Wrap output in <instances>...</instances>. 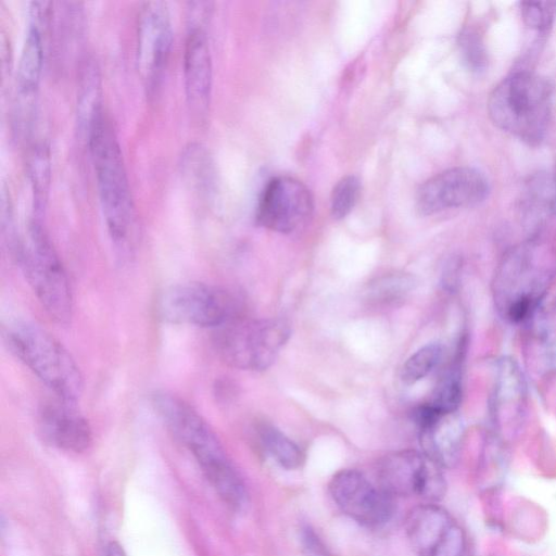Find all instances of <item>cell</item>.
Wrapping results in <instances>:
<instances>
[{
  "label": "cell",
  "mask_w": 556,
  "mask_h": 556,
  "mask_svg": "<svg viewBox=\"0 0 556 556\" xmlns=\"http://www.w3.org/2000/svg\"><path fill=\"white\" fill-rule=\"evenodd\" d=\"M406 535L419 556H464L465 536L451 515L434 504L413 508L405 521Z\"/></svg>",
  "instance_id": "cell-13"
},
{
  "label": "cell",
  "mask_w": 556,
  "mask_h": 556,
  "mask_svg": "<svg viewBox=\"0 0 556 556\" xmlns=\"http://www.w3.org/2000/svg\"><path fill=\"white\" fill-rule=\"evenodd\" d=\"M50 162L47 147L37 146L30 161V177L34 186L36 211L41 212L49 185Z\"/></svg>",
  "instance_id": "cell-28"
},
{
  "label": "cell",
  "mask_w": 556,
  "mask_h": 556,
  "mask_svg": "<svg viewBox=\"0 0 556 556\" xmlns=\"http://www.w3.org/2000/svg\"><path fill=\"white\" fill-rule=\"evenodd\" d=\"M544 300L525 323L526 344L535 369L548 372L556 369V304L545 305Z\"/></svg>",
  "instance_id": "cell-17"
},
{
  "label": "cell",
  "mask_w": 556,
  "mask_h": 556,
  "mask_svg": "<svg viewBox=\"0 0 556 556\" xmlns=\"http://www.w3.org/2000/svg\"><path fill=\"white\" fill-rule=\"evenodd\" d=\"M106 556H127V555L119 543L111 542L106 547Z\"/></svg>",
  "instance_id": "cell-31"
},
{
  "label": "cell",
  "mask_w": 556,
  "mask_h": 556,
  "mask_svg": "<svg viewBox=\"0 0 556 556\" xmlns=\"http://www.w3.org/2000/svg\"><path fill=\"white\" fill-rule=\"evenodd\" d=\"M184 77L188 104L193 113L203 115L208 108L212 89V58L204 30L190 26L184 55Z\"/></svg>",
  "instance_id": "cell-16"
},
{
  "label": "cell",
  "mask_w": 556,
  "mask_h": 556,
  "mask_svg": "<svg viewBox=\"0 0 556 556\" xmlns=\"http://www.w3.org/2000/svg\"><path fill=\"white\" fill-rule=\"evenodd\" d=\"M359 190V179L353 175L343 177L336 185L331 194V214L334 218H343L353 210Z\"/></svg>",
  "instance_id": "cell-29"
},
{
  "label": "cell",
  "mask_w": 556,
  "mask_h": 556,
  "mask_svg": "<svg viewBox=\"0 0 556 556\" xmlns=\"http://www.w3.org/2000/svg\"><path fill=\"white\" fill-rule=\"evenodd\" d=\"M257 431L264 448L281 467L293 470L303 465L302 450L279 429L262 424Z\"/></svg>",
  "instance_id": "cell-22"
},
{
  "label": "cell",
  "mask_w": 556,
  "mask_h": 556,
  "mask_svg": "<svg viewBox=\"0 0 556 556\" xmlns=\"http://www.w3.org/2000/svg\"><path fill=\"white\" fill-rule=\"evenodd\" d=\"M555 275L556 254L547 244L532 239L511 248L493 280L501 316L513 324L526 323L545 299Z\"/></svg>",
  "instance_id": "cell-4"
},
{
  "label": "cell",
  "mask_w": 556,
  "mask_h": 556,
  "mask_svg": "<svg viewBox=\"0 0 556 556\" xmlns=\"http://www.w3.org/2000/svg\"><path fill=\"white\" fill-rule=\"evenodd\" d=\"M301 542L308 555L329 556L327 547L309 526H305L301 529Z\"/></svg>",
  "instance_id": "cell-30"
},
{
  "label": "cell",
  "mask_w": 556,
  "mask_h": 556,
  "mask_svg": "<svg viewBox=\"0 0 556 556\" xmlns=\"http://www.w3.org/2000/svg\"><path fill=\"white\" fill-rule=\"evenodd\" d=\"M490 182L483 172L470 166L443 170L417 191V210L432 215L451 208L468 207L482 203L490 193Z\"/></svg>",
  "instance_id": "cell-10"
},
{
  "label": "cell",
  "mask_w": 556,
  "mask_h": 556,
  "mask_svg": "<svg viewBox=\"0 0 556 556\" xmlns=\"http://www.w3.org/2000/svg\"><path fill=\"white\" fill-rule=\"evenodd\" d=\"M462 58L466 66L480 74L488 68L489 55L482 34L473 27L463 29L458 38Z\"/></svg>",
  "instance_id": "cell-26"
},
{
  "label": "cell",
  "mask_w": 556,
  "mask_h": 556,
  "mask_svg": "<svg viewBox=\"0 0 556 556\" xmlns=\"http://www.w3.org/2000/svg\"><path fill=\"white\" fill-rule=\"evenodd\" d=\"M462 401V376L455 362L439 380L429 402L441 413H456Z\"/></svg>",
  "instance_id": "cell-23"
},
{
  "label": "cell",
  "mask_w": 556,
  "mask_h": 556,
  "mask_svg": "<svg viewBox=\"0 0 556 556\" xmlns=\"http://www.w3.org/2000/svg\"><path fill=\"white\" fill-rule=\"evenodd\" d=\"M555 88L545 76L518 70L490 92L486 110L498 129L529 146L541 144L554 115Z\"/></svg>",
  "instance_id": "cell-3"
},
{
  "label": "cell",
  "mask_w": 556,
  "mask_h": 556,
  "mask_svg": "<svg viewBox=\"0 0 556 556\" xmlns=\"http://www.w3.org/2000/svg\"><path fill=\"white\" fill-rule=\"evenodd\" d=\"M525 395L526 384L518 366L511 361H503L494 392V416H519Z\"/></svg>",
  "instance_id": "cell-20"
},
{
  "label": "cell",
  "mask_w": 556,
  "mask_h": 556,
  "mask_svg": "<svg viewBox=\"0 0 556 556\" xmlns=\"http://www.w3.org/2000/svg\"><path fill=\"white\" fill-rule=\"evenodd\" d=\"M329 492L341 511L363 526L384 525L394 513L393 497L355 469L336 472Z\"/></svg>",
  "instance_id": "cell-11"
},
{
  "label": "cell",
  "mask_w": 556,
  "mask_h": 556,
  "mask_svg": "<svg viewBox=\"0 0 556 556\" xmlns=\"http://www.w3.org/2000/svg\"><path fill=\"white\" fill-rule=\"evenodd\" d=\"M23 274L47 314L67 325L73 315V296L66 271L41 225L30 226L29 242L17 250Z\"/></svg>",
  "instance_id": "cell-6"
},
{
  "label": "cell",
  "mask_w": 556,
  "mask_h": 556,
  "mask_svg": "<svg viewBox=\"0 0 556 556\" xmlns=\"http://www.w3.org/2000/svg\"><path fill=\"white\" fill-rule=\"evenodd\" d=\"M456 413L442 414L419 428L424 454L439 466L451 465L459 452L463 426Z\"/></svg>",
  "instance_id": "cell-18"
},
{
  "label": "cell",
  "mask_w": 556,
  "mask_h": 556,
  "mask_svg": "<svg viewBox=\"0 0 556 556\" xmlns=\"http://www.w3.org/2000/svg\"><path fill=\"white\" fill-rule=\"evenodd\" d=\"M521 210L533 224L556 223V176L541 173L530 178L523 190Z\"/></svg>",
  "instance_id": "cell-19"
},
{
  "label": "cell",
  "mask_w": 556,
  "mask_h": 556,
  "mask_svg": "<svg viewBox=\"0 0 556 556\" xmlns=\"http://www.w3.org/2000/svg\"><path fill=\"white\" fill-rule=\"evenodd\" d=\"M443 350L439 343H429L404 363L401 370V378L407 384H413L428 376L440 363Z\"/></svg>",
  "instance_id": "cell-24"
},
{
  "label": "cell",
  "mask_w": 556,
  "mask_h": 556,
  "mask_svg": "<svg viewBox=\"0 0 556 556\" xmlns=\"http://www.w3.org/2000/svg\"><path fill=\"white\" fill-rule=\"evenodd\" d=\"M439 467L417 451L389 453L378 462L377 485L392 497L419 495L439 500L445 486Z\"/></svg>",
  "instance_id": "cell-9"
},
{
  "label": "cell",
  "mask_w": 556,
  "mask_h": 556,
  "mask_svg": "<svg viewBox=\"0 0 556 556\" xmlns=\"http://www.w3.org/2000/svg\"><path fill=\"white\" fill-rule=\"evenodd\" d=\"M520 13L527 27L539 34H545L554 24L556 1H522Z\"/></svg>",
  "instance_id": "cell-27"
},
{
  "label": "cell",
  "mask_w": 556,
  "mask_h": 556,
  "mask_svg": "<svg viewBox=\"0 0 556 556\" xmlns=\"http://www.w3.org/2000/svg\"><path fill=\"white\" fill-rule=\"evenodd\" d=\"M415 280L407 274H391L377 279L369 288V299L380 304H394L414 289Z\"/></svg>",
  "instance_id": "cell-25"
},
{
  "label": "cell",
  "mask_w": 556,
  "mask_h": 556,
  "mask_svg": "<svg viewBox=\"0 0 556 556\" xmlns=\"http://www.w3.org/2000/svg\"><path fill=\"white\" fill-rule=\"evenodd\" d=\"M31 17L33 22L28 26L17 70L18 92L24 97H29L36 91L42 68L41 34L38 20L34 15Z\"/></svg>",
  "instance_id": "cell-21"
},
{
  "label": "cell",
  "mask_w": 556,
  "mask_h": 556,
  "mask_svg": "<svg viewBox=\"0 0 556 556\" xmlns=\"http://www.w3.org/2000/svg\"><path fill=\"white\" fill-rule=\"evenodd\" d=\"M151 402L165 426L193 455L219 497L235 509L242 508L248 501L245 485L204 418L181 397L165 391L155 392Z\"/></svg>",
  "instance_id": "cell-1"
},
{
  "label": "cell",
  "mask_w": 556,
  "mask_h": 556,
  "mask_svg": "<svg viewBox=\"0 0 556 556\" xmlns=\"http://www.w3.org/2000/svg\"><path fill=\"white\" fill-rule=\"evenodd\" d=\"M314 210L311 191L289 176L273 178L260 198L256 218L273 231L290 233L304 226Z\"/></svg>",
  "instance_id": "cell-12"
},
{
  "label": "cell",
  "mask_w": 556,
  "mask_h": 556,
  "mask_svg": "<svg viewBox=\"0 0 556 556\" xmlns=\"http://www.w3.org/2000/svg\"><path fill=\"white\" fill-rule=\"evenodd\" d=\"M87 132L108 231L122 255H128L135 243V207L121 146L102 109L91 118Z\"/></svg>",
  "instance_id": "cell-2"
},
{
  "label": "cell",
  "mask_w": 556,
  "mask_h": 556,
  "mask_svg": "<svg viewBox=\"0 0 556 556\" xmlns=\"http://www.w3.org/2000/svg\"><path fill=\"white\" fill-rule=\"evenodd\" d=\"M13 353L60 400L75 403L83 393V375L67 350L46 329L30 321H14L4 332Z\"/></svg>",
  "instance_id": "cell-5"
},
{
  "label": "cell",
  "mask_w": 556,
  "mask_h": 556,
  "mask_svg": "<svg viewBox=\"0 0 556 556\" xmlns=\"http://www.w3.org/2000/svg\"><path fill=\"white\" fill-rule=\"evenodd\" d=\"M72 404L62 401L43 405L38 413V428L43 439L52 445L80 453L90 446L92 431L86 418Z\"/></svg>",
  "instance_id": "cell-15"
},
{
  "label": "cell",
  "mask_w": 556,
  "mask_h": 556,
  "mask_svg": "<svg viewBox=\"0 0 556 556\" xmlns=\"http://www.w3.org/2000/svg\"><path fill=\"white\" fill-rule=\"evenodd\" d=\"M172 41V23L166 4L161 1L144 3L138 20L137 66L149 89L157 86Z\"/></svg>",
  "instance_id": "cell-14"
},
{
  "label": "cell",
  "mask_w": 556,
  "mask_h": 556,
  "mask_svg": "<svg viewBox=\"0 0 556 556\" xmlns=\"http://www.w3.org/2000/svg\"><path fill=\"white\" fill-rule=\"evenodd\" d=\"M157 311L164 320L172 324L217 329L238 317L239 303L224 288L189 281L163 291Z\"/></svg>",
  "instance_id": "cell-8"
},
{
  "label": "cell",
  "mask_w": 556,
  "mask_h": 556,
  "mask_svg": "<svg viewBox=\"0 0 556 556\" xmlns=\"http://www.w3.org/2000/svg\"><path fill=\"white\" fill-rule=\"evenodd\" d=\"M290 336L288 324L278 318H235L217 328L214 345L229 366L243 370H264L278 356Z\"/></svg>",
  "instance_id": "cell-7"
}]
</instances>
